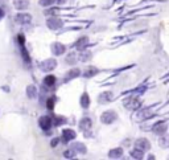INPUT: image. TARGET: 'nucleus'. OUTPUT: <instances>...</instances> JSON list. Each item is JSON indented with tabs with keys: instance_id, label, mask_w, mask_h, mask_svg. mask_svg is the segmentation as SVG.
<instances>
[{
	"instance_id": "f257e3e1",
	"label": "nucleus",
	"mask_w": 169,
	"mask_h": 160,
	"mask_svg": "<svg viewBox=\"0 0 169 160\" xmlns=\"http://www.w3.org/2000/svg\"><path fill=\"white\" fill-rule=\"evenodd\" d=\"M141 106V102H140V99L138 97H135V95H131V97H128L127 99L124 101V107L125 108H128V110H132V111H135V110H138V108Z\"/></svg>"
},
{
	"instance_id": "f03ea898",
	"label": "nucleus",
	"mask_w": 169,
	"mask_h": 160,
	"mask_svg": "<svg viewBox=\"0 0 169 160\" xmlns=\"http://www.w3.org/2000/svg\"><path fill=\"white\" fill-rule=\"evenodd\" d=\"M118 115L116 112L112 111V110H109L106 112H103L102 116H100V121H102V123H105V125H111V123H114L115 121H116Z\"/></svg>"
},
{
	"instance_id": "7ed1b4c3",
	"label": "nucleus",
	"mask_w": 169,
	"mask_h": 160,
	"mask_svg": "<svg viewBox=\"0 0 169 160\" xmlns=\"http://www.w3.org/2000/svg\"><path fill=\"white\" fill-rule=\"evenodd\" d=\"M135 147L147 152V151L151 150V142L147 139V138H139V139L135 140Z\"/></svg>"
},
{
	"instance_id": "20e7f679",
	"label": "nucleus",
	"mask_w": 169,
	"mask_h": 160,
	"mask_svg": "<svg viewBox=\"0 0 169 160\" xmlns=\"http://www.w3.org/2000/svg\"><path fill=\"white\" fill-rule=\"evenodd\" d=\"M167 130H168L167 122H157L156 125H153V127H152L153 134H156V135H159V136L167 132Z\"/></svg>"
},
{
	"instance_id": "39448f33",
	"label": "nucleus",
	"mask_w": 169,
	"mask_h": 160,
	"mask_svg": "<svg viewBox=\"0 0 169 160\" xmlns=\"http://www.w3.org/2000/svg\"><path fill=\"white\" fill-rule=\"evenodd\" d=\"M57 66V62H56V60H46V61H42L41 65H40V68L42 69L44 72H50V70H53Z\"/></svg>"
},
{
	"instance_id": "423d86ee",
	"label": "nucleus",
	"mask_w": 169,
	"mask_h": 160,
	"mask_svg": "<svg viewBox=\"0 0 169 160\" xmlns=\"http://www.w3.org/2000/svg\"><path fill=\"white\" fill-rule=\"evenodd\" d=\"M48 27L50 28V29H60L61 27H62V20L61 19H57V17H52V19H49L48 20Z\"/></svg>"
},
{
	"instance_id": "0eeeda50",
	"label": "nucleus",
	"mask_w": 169,
	"mask_h": 160,
	"mask_svg": "<svg viewBox=\"0 0 169 160\" xmlns=\"http://www.w3.org/2000/svg\"><path fill=\"white\" fill-rule=\"evenodd\" d=\"M38 123H40L41 128L46 130V131H48L50 127H52V125H53V123H52V118H50V116H42V118H40V122H38Z\"/></svg>"
},
{
	"instance_id": "6e6552de",
	"label": "nucleus",
	"mask_w": 169,
	"mask_h": 160,
	"mask_svg": "<svg viewBox=\"0 0 169 160\" xmlns=\"http://www.w3.org/2000/svg\"><path fill=\"white\" fill-rule=\"evenodd\" d=\"M65 50H66V48H65L62 44H60V42H54L52 45V52H53V54H56V56H61V54H63Z\"/></svg>"
},
{
	"instance_id": "1a4fd4ad",
	"label": "nucleus",
	"mask_w": 169,
	"mask_h": 160,
	"mask_svg": "<svg viewBox=\"0 0 169 160\" xmlns=\"http://www.w3.org/2000/svg\"><path fill=\"white\" fill-rule=\"evenodd\" d=\"M75 138V132L73 130H63V132H62V142L63 143H67V142H70V140H73Z\"/></svg>"
},
{
	"instance_id": "9d476101",
	"label": "nucleus",
	"mask_w": 169,
	"mask_h": 160,
	"mask_svg": "<svg viewBox=\"0 0 169 160\" xmlns=\"http://www.w3.org/2000/svg\"><path fill=\"white\" fill-rule=\"evenodd\" d=\"M16 21L19 24H29L32 21V16L31 15H27V13H23V15H17L16 16Z\"/></svg>"
},
{
	"instance_id": "9b49d317",
	"label": "nucleus",
	"mask_w": 169,
	"mask_h": 160,
	"mask_svg": "<svg viewBox=\"0 0 169 160\" xmlns=\"http://www.w3.org/2000/svg\"><path fill=\"white\" fill-rule=\"evenodd\" d=\"M123 156V148L122 147H118V148H114L109 152V158L110 159H120Z\"/></svg>"
},
{
	"instance_id": "f8f14e48",
	"label": "nucleus",
	"mask_w": 169,
	"mask_h": 160,
	"mask_svg": "<svg viewBox=\"0 0 169 160\" xmlns=\"http://www.w3.org/2000/svg\"><path fill=\"white\" fill-rule=\"evenodd\" d=\"M81 74V70L80 69H73V70H69L66 73V75H65V82H69L71 78H75V77H78V75Z\"/></svg>"
},
{
	"instance_id": "ddd939ff",
	"label": "nucleus",
	"mask_w": 169,
	"mask_h": 160,
	"mask_svg": "<svg viewBox=\"0 0 169 160\" xmlns=\"http://www.w3.org/2000/svg\"><path fill=\"white\" fill-rule=\"evenodd\" d=\"M80 127H81V130H82V131H89L90 128H91V121H90L89 118H83V119H81V122H80Z\"/></svg>"
},
{
	"instance_id": "4468645a",
	"label": "nucleus",
	"mask_w": 169,
	"mask_h": 160,
	"mask_svg": "<svg viewBox=\"0 0 169 160\" xmlns=\"http://www.w3.org/2000/svg\"><path fill=\"white\" fill-rule=\"evenodd\" d=\"M160 147L163 148H169V135H167V134H163V135H160Z\"/></svg>"
},
{
	"instance_id": "2eb2a0df",
	"label": "nucleus",
	"mask_w": 169,
	"mask_h": 160,
	"mask_svg": "<svg viewBox=\"0 0 169 160\" xmlns=\"http://www.w3.org/2000/svg\"><path fill=\"white\" fill-rule=\"evenodd\" d=\"M13 4L17 9H25L28 8V0H13Z\"/></svg>"
},
{
	"instance_id": "dca6fc26",
	"label": "nucleus",
	"mask_w": 169,
	"mask_h": 160,
	"mask_svg": "<svg viewBox=\"0 0 169 160\" xmlns=\"http://www.w3.org/2000/svg\"><path fill=\"white\" fill-rule=\"evenodd\" d=\"M131 158L132 159H143L144 158V151H141V150L135 147V150L131 151Z\"/></svg>"
},
{
	"instance_id": "f3484780",
	"label": "nucleus",
	"mask_w": 169,
	"mask_h": 160,
	"mask_svg": "<svg viewBox=\"0 0 169 160\" xmlns=\"http://www.w3.org/2000/svg\"><path fill=\"white\" fill-rule=\"evenodd\" d=\"M111 98H112V94L111 93H102L98 98V102L99 103H106V102H109Z\"/></svg>"
},
{
	"instance_id": "a211bd4d",
	"label": "nucleus",
	"mask_w": 169,
	"mask_h": 160,
	"mask_svg": "<svg viewBox=\"0 0 169 160\" xmlns=\"http://www.w3.org/2000/svg\"><path fill=\"white\" fill-rule=\"evenodd\" d=\"M54 83H56V77L54 75H46V77L44 78V85L45 86L52 87V86H54Z\"/></svg>"
},
{
	"instance_id": "6ab92c4d",
	"label": "nucleus",
	"mask_w": 169,
	"mask_h": 160,
	"mask_svg": "<svg viewBox=\"0 0 169 160\" xmlns=\"http://www.w3.org/2000/svg\"><path fill=\"white\" fill-rule=\"evenodd\" d=\"M27 95L29 98H32V99L37 97V90H36V87L33 85H31V86L27 87Z\"/></svg>"
},
{
	"instance_id": "aec40b11",
	"label": "nucleus",
	"mask_w": 169,
	"mask_h": 160,
	"mask_svg": "<svg viewBox=\"0 0 169 160\" xmlns=\"http://www.w3.org/2000/svg\"><path fill=\"white\" fill-rule=\"evenodd\" d=\"M87 42H89V38H87V37H82V38H80V41L75 44V46H77V49L83 50L85 46L87 45Z\"/></svg>"
},
{
	"instance_id": "412c9836",
	"label": "nucleus",
	"mask_w": 169,
	"mask_h": 160,
	"mask_svg": "<svg viewBox=\"0 0 169 160\" xmlns=\"http://www.w3.org/2000/svg\"><path fill=\"white\" fill-rule=\"evenodd\" d=\"M90 105V98H89V94H83V95L81 97V106L83 108H87Z\"/></svg>"
},
{
	"instance_id": "4be33fe9",
	"label": "nucleus",
	"mask_w": 169,
	"mask_h": 160,
	"mask_svg": "<svg viewBox=\"0 0 169 160\" xmlns=\"http://www.w3.org/2000/svg\"><path fill=\"white\" fill-rule=\"evenodd\" d=\"M96 73H98V69H95V68H89V69H86L85 73H83V75L86 78H90V77H93V75H95Z\"/></svg>"
},
{
	"instance_id": "5701e85b",
	"label": "nucleus",
	"mask_w": 169,
	"mask_h": 160,
	"mask_svg": "<svg viewBox=\"0 0 169 160\" xmlns=\"http://www.w3.org/2000/svg\"><path fill=\"white\" fill-rule=\"evenodd\" d=\"M63 156L66 159H73V158H75V150L73 147L70 148V150H67V151H65L63 152Z\"/></svg>"
},
{
	"instance_id": "b1692460",
	"label": "nucleus",
	"mask_w": 169,
	"mask_h": 160,
	"mask_svg": "<svg viewBox=\"0 0 169 160\" xmlns=\"http://www.w3.org/2000/svg\"><path fill=\"white\" fill-rule=\"evenodd\" d=\"M73 148L75 151H80L81 154H85L86 152V147L82 143H75V144H73Z\"/></svg>"
},
{
	"instance_id": "393cba45",
	"label": "nucleus",
	"mask_w": 169,
	"mask_h": 160,
	"mask_svg": "<svg viewBox=\"0 0 169 160\" xmlns=\"http://www.w3.org/2000/svg\"><path fill=\"white\" fill-rule=\"evenodd\" d=\"M21 54H23V57H24V61L25 62H29V56H28V53H27V49L24 48V45H21Z\"/></svg>"
},
{
	"instance_id": "a878e982",
	"label": "nucleus",
	"mask_w": 169,
	"mask_h": 160,
	"mask_svg": "<svg viewBox=\"0 0 169 160\" xmlns=\"http://www.w3.org/2000/svg\"><path fill=\"white\" fill-rule=\"evenodd\" d=\"M56 0H40V5H42V7H49V5H52L53 3H54Z\"/></svg>"
},
{
	"instance_id": "bb28decb",
	"label": "nucleus",
	"mask_w": 169,
	"mask_h": 160,
	"mask_svg": "<svg viewBox=\"0 0 169 160\" xmlns=\"http://www.w3.org/2000/svg\"><path fill=\"white\" fill-rule=\"evenodd\" d=\"M149 112H151L149 110H143V111L139 114V116H138V118H139V119H145V118H148V116L151 115Z\"/></svg>"
},
{
	"instance_id": "cd10ccee",
	"label": "nucleus",
	"mask_w": 169,
	"mask_h": 160,
	"mask_svg": "<svg viewBox=\"0 0 169 160\" xmlns=\"http://www.w3.org/2000/svg\"><path fill=\"white\" fill-rule=\"evenodd\" d=\"M46 107L49 108V110H53V107H54V99L53 98H49L48 102H46Z\"/></svg>"
},
{
	"instance_id": "c85d7f7f",
	"label": "nucleus",
	"mask_w": 169,
	"mask_h": 160,
	"mask_svg": "<svg viewBox=\"0 0 169 160\" xmlns=\"http://www.w3.org/2000/svg\"><path fill=\"white\" fill-rule=\"evenodd\" d=\"M53 119H54V123H53L54 126H60L62 122H65V119L63 118H60V116H54Z\"/></svg>"
},
{
	"instance_id": "c756f323",
	"label": "nucleus",
	"mask_w": 169,
	"mask_h": 160,
	"mask_svg": "<svg viewBox=\"0 0 169 160\" xmlns=\"http://www.w3.org/2000/svg\"><path fill=\"white\" fill-rule=\"evenodd\" d=\"M90 58H91V53H86V54H82L81 56V60L82 61H86V60H90Z\"/></svg>"
},
{
	"instance_id": "7c9ffc66",
	"label": "nucleus",
	"mask_w": 169,
	"mask_h": 160,
	"mask_svg": "<svg viewBox=\"0 0 169 160\" xmlns=\"http://www.w3.org/2000/svg\"><path fill=\"white\" fill-rule=\"evenodd\" d=\"M19 42H20V45H24L25 44V38H24V35H19Z\"/></svg>"
},
{
	"instance_id": "2f4dec72",
	"label": "nucleus",
	"mask_w": 169,
	"mask_h": 160,
	"mask_svg": "<svg viewBox=\"0 0 169 160\" xmlns=\"http://www.w3.org/2000/svg\"><path fill=\"white\" fill-rule=\"evenodd\" d=\"M58 142H60V139H57V138H56V139L52 140V143H50V144H52V147H56V145L58 144Z\"/></svg>"
},
{
	"instance_id": "473e14b6",
	"label": "nucleus",
	"mask_w": 169,
	"mask_h": 160,
	"mask_svg": "<svg viewBox=\"0 0 169 160\" xmlns=\"http://www.w3.org/2000/svg\"><path fill=\"white\" fill-rule=\"evenodd\" d=\"M3 17H4V11H3L2 8H0V20H2Z\"/></svg>"
},
{
	"instance_id": "72a5a7b5",
	"label": "nucleus",
	"mask_w": 169,
	"mask_h": 160,
	"mask_svg": "<svg viewBox=\"0 0 169 160\" xmlns=\"http://www.w3.org/2000/svg\"><path fill=\"white\" fill-rule=\"evenodd\" d=\"M58 4H63V3H66V0H56Z\"/></svg>"
}]
</instances>
